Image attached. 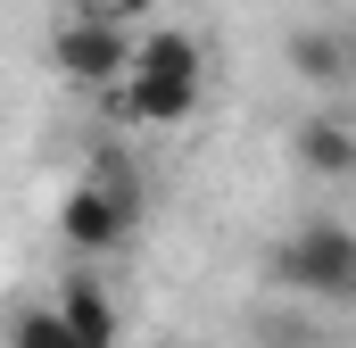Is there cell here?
I'll return each instance as SVG.
<instances>
[{"label":"cell","mask_w":356,"mask_h":348,"mask_svg":"<svg viewBox=\"0 0 356 348\" xmlns=\"http://www.w3.org/2000/svg\"><path fill=\"white\" fill-rule=\"evenodd\" d=\"M266 274L315 307H356V224H332V216L298 224L290 241H273Z\"/></svg>","instance_id":"cell-1"},{"label":"cell","mask_w":356,"mask_h":348,"mask_svg":"<svg viewBox=\"0 0 356 348\" xmlns=\"http://www.w3.org/2000/svg\"><path fill=\"white\" fill-rule=\"evenodd\" d=\"M133 224H141V182H124L116 158H99L91 182H75V191L58 199V241H67L75 258H108V249H124Z\"/></svg>","instance_id":"cell-2"},{"label":"cell","mask_w":356,"mask_h":348,"mask_svg":"<svg viewBox=\"0 0 356 348\" xmlns=\"http://www.w3.org/2000/svg\"><path fill=\"white\" fill-rule=\"evenodd\" d=\"M50 67L67 75V84H83V91H108V84H124V67H133V25H116V17H67L58 33H50Z\"/></svg>","instance_id":"cell-3"},{"label":"cell","mask_w":356,"mask_h":348,"mask_svg":"<svg viewBox=\"0 0 356 348\" xmlns=\"http://www.w3.org/2000/svg\"><path fill=\"white\" fill-rule=\"evenodd\" d=\"M207 108V75H158V67H124V84H108L116 125H191Z\"/></svg>","instance_id":"cell-4"},{"label":"cell","mask_w":356,"mask_h":348,"mask_svg":"<svg viewBox=\"0 0 356 348\" xmlns=\"http://www.w3.org/2000/svg\"><path fill=\"white\" fill-rule=\"evenodd\" d=\"M290 75H298L307 91H323V100L348 91V84H356L348 33H340V25H298V33H290Z\"/></svg>","instance_id":"cell-5"},{"label":"cell","mask_w":356,"mask_h":348,"mask_svg":"<svg viewBox=\"0 0 356 348\" xmlns=\"http://www.w3.org/2000/svg\"><path fill=\"white\" fill-rule=\"evenodd\" d=\"M290 158H298V174H356V125L340 116V108H307L298 116V133H290Z\"/></svg>","instance_id":"cell-6"},{"label":"cell","mask_w":356,"mask_h":348,"mask_svg":"<svg viewBox=\"0 0 356 348\" xmlns=\"http://www.w3.org/2000/svg\"><path fill=\"white\" fill-rule=\"evenodd\" d=\"M133 67H158V75H207V50H199V33L158 25V33H141V42H133Z\"/></svg>","instance_id":"cell-7"},{"label":"cell","mask_w":356,"mask_h":348,"mask_svg":"<svg viewBox=\"0 0 356 348\" xmlns=\"http://www.w3.org/2000/svg\"><path fill=\"white\" fill-rule=\"evenodd\" d=\"M67 324H75V340L83 348H116V307H108V290L99 282H67Z\"/></svg>","instance_id":"cell-8"},{"label":"cell","mask_w":356,"mask_h":348,"mask_svg":"<svg viewBox=\"0 0 356 348\" xmlns=\"http://www.w3.org/2000/svg\"><path fill=\"white\" fill-rule=\"evenodd\" d=\"M8 348H83V340H75L67 307L50 299V307H17V324H8Z\"/></svg>","instance_id":"cell-9"},{"label":"cell","mask_w":356,"mask_h":348,"mask_svg":"<svg viewBox=\"0 0 356 348\" xmlns=\"http://www.w3.org/2000/svg\"><path fill=\"white\" fill-rule=\"evenodd\" d=\"M91 8H99V17H116V25H133V17H149L158 0H91Z\"/></svg>","instance_id":"cell-10"}]
</instances>
